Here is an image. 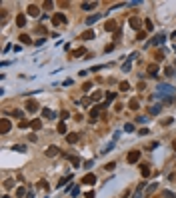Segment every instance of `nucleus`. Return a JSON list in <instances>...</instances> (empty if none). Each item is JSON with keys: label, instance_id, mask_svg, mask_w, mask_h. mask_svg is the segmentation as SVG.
<instances>
[{"label": "nucleus", "instance_id": "obj_1", "mask_svg": "<svg viewBox=\"0 0 176 198\" xmlns=\"http://www.w3.org/2000/svg\"><path fill=\"white\" fill-rule=\"evenodd\" d=\"M172 92H174V88H172V86H168V84L158 86V98H164V96H168V94H172Z\"/></svg>", "mask_w": 176, "mask_h": 198}, {"label": "nucleus", "instance_id": "obj_2", "mask_svg": "<svg viewBox=\"0 0 176 198\" xmlns=\"http://www.w3.org/2000/svg\"><path fill=\"white\" fill-rule=\"evenodd\" d=\"M10 128H12V122L8 118H2L0 120V134H8L10 132Z\"/></svg>", "mask_w": 176, "mask_h": 198}, {"label": "nucleus", "instance_id": "obj_3", "mask_svg": "<svg viewBox=\"0 0 176 198\" xmlns=\"http://www.w3.org/2000/svg\"><path fill=\"white\" fill-rule=\"evenodd\" d=\"M52 24H54V26H62V24H66V16L60 14V12H56V14L52 16Z\"/></svg>", "mask_w": 176, "mask_h": 198}, {"label": "nucleus", "instance_id": "obj_4", "mask_svg": "<svg viewBox=\"0 0 176 198\" xmlns=\"http://www.w3.org/2000/svg\"><path fill=\"white\" fill-rule=\"evenodd\" d=\"M100 110H102V104H98V106H94V108L90 110V122H96L98 114H100Z\"/></svg>", "mask_w": 176, "mask_h": 198}, {"label": "nucleus", "instance_id": "obj_5", "mask_svg": "<svg viewBox=\"0 0 176 198\" xmlns=\"http://www.w3.org/2000/svg\"><path fill=\"white\" fill-rule=\"evenodd\" d=\"M140 160V150H132V152H128V162L130 164H136Z\"/></svg>", "mask_w": 176, "mask_h": 198}, {"label": "nucleus", "instance_id": "obj_6", "mask_svg": "<svg viewBox=\"0 0 176 198\" xmlns=\"http://www.w3.org/2000/svg\"><path fill=\"white\" fill-rule=\"evenodd\" d=\"M144 188H146V184H144V182H140V184L136 186V190H134L132 198H142V194H144Z\"/></svg>", "mask_w": 176, "mask_h": 198}, {"label": "nucleus", "instance_id": "obj_7", "mask_svg": "<svg viewBox=\"0 0 176 198\" xmlns=\"http://www.w3.org/2000/svg\"><path fill=\"white\" fill-rule=\"evenodd\" d=\"M26 110H28L30 114H34V112L38 110V102H36V100H28V102H26Z\"/></svg>", "mask_w": 176, "mask_h": 198}, {"label": "nucleus", "instance_id": "obj_8", "mask_svg": "<svg viewBox=\"0 0 176 198\" xmlns=\"http://www.w3.org/2000/svg\"><path fill=\"white\" fill-rule=\"evenodd\" d=\"M78 140H80V134H78V132H70V134L66 136V142H68V144H76Z\"/></svg>", "mask_w": 176, "mask_h": 198}, {"label": "nucleus", "instance_id": "obj_9", "mask_svg": "<svg viewBox=\"0 0 176 198\" xmlns=\"http://www.w3.org/2000/svg\"><path fill=\"white\" fill-rule=\"evenodd\" d=\"M58 152H60V150H58V146H54V144L46 148V156H48V158H54V156H58Z\"/></svg>", "mask_w": 176, "mask_h": 198}, {"label": "nucleus", "instance_id": "obj_10", "mask_svg": "<svg viewBox=\"0 0 176 198\" xmlns=\"http://www.w3.org/2000/svg\"><path fill=\"white\" fill-rule=\"evenodd\" d=\"M104 30H108V32H118V26H116L114 20H108V22L104 24Z\"/></svg>", "mask_w": 176, "mask_h": 198}, {"label": "nucleus", "instance_id": "obj_11", "mask_svg": "<svg viewBox=\"0 0 176 198\" xmlns=\"http://www.w3.org/2000/svg\"><path fill=\"white\" fill-rule=\"evenodd\" d=\"M82 184H96V176L94 174H84L82 176Z\"/></svg>", "mask_w": 176, "mask_h": 198}, {"label": "nucleus", "instance_id": "obj_12", "mask_svg": "<svg viewBox=\"0 0 176 198\" xmlns=\"http://www.w3.org/2000/svg\"><path fill=\"white\" fill-rule=\"evenodd\" d=\"M28 14H30V16H40V8H38L36 4H30V6H28Z\"/></svg>", "mask_w": 176, "mask_h": 198}, {"label": "nucleus", "instance_id": "obj_13", "mask_svg": "<svg viewBox=\"0 0 176 198\" xmlns=\"http://www.w3.org/2000/svg\"><path fill=\"white\" fill-rule=\"evenodd\" d=\"M160 110H162V106H160V104H152V106L148 108V114H152V116H154V114H160Z\"/></svg>", "mask_w": 176, "mask_h": 198}, {"label": "nucleus", "instance_id": "obj_14", "mask_svg": "<svg viewBox=\"0 0 176 198\" xmlns=\"http://www.w3.org/2000/svg\"><path fill=\"white\" fill-rule=\"evenodd\" d=\"M164 40H166V36H164V34H156V36H154V40H152V44H154V46H158V44H164Z\"/></svg>", "mask_w": 176, "mask_h": 198}, {"label": "nucleus", "instance_id": "obj_15", "mask_svg": "<svg viewBox=\"0 0 176 198\" xmlns=\"http://www.w3.org/2000/svg\"><path fill=\"white\" fill-rule=\"evenodd\" d=\"M16 26H20V28L26 26V16H24V14H18V16H16Z\"/></svg>", "mask_w": 176, "mask_h": 198}, {"label": "nucleus", "instance_id": "obj_16", "mask_svg": "<svg viewBox=\"0 0 176 198\" xmlns=\"http://www.w3.org/2000/svg\"><path fill=\"white\" fill-rule=\"evenodd\" d=\"M84 54H86V48H78V50H74V52H72V56H74V58H86Z\"/></svg>", "mask_w": 176, "mask_h": 198}, {"label": "nucleus", "instance_id": "obj_17", "mask_svg": "<svg viewBox=\"0 0 176 198\" xmlns=\"http://www.w3.org/2000/svg\"><path fill=\"white\" fill-rule=\"evenodd\" d=\"M92 38H94V30H86L80 34V40H92Z\"/></svg>", "mask_w": 176, "mask_h": 198}, {"label": "nucleus", "instance_id": "obj_18", "mask_svg": "<svg viewBox=\"0 0 176 198\" xmlns=\"http://www.w3.org/2000/svg\"><path fill=\"white\" fill-rule=\"evenodd\" d=\"M128 106H130V110H138V108H140V102H138L136 98H132L130 102H128Z\"/></svg>", "mask_w": 176, "mask_h": 198}, {"label": "nucleus", "instance_id": "obj_19", "mask_svg": "<svg viewBox=\"0 0 176 198\" xmlns=\"http://www.w3.org/2000/svg\"><path fill=\"white\" fill-rule=\"evenodd\" d=\"M148 74H150V76H156V74H158V66H156V64H150V66H148Z\"/></svg>", "mask_w": 176, "mask_h": 198}, {"label": "nucleus", "instance_id": "obj_20", "mask_svg": "<svg viewBox=\"0 0 176 198\" xmlns=\"http://www.w3.org/2000/svg\"><path fill=\"white\" fill-rule=\"evenodd\" d=\"M30 128H32V130H40V128H42V120H32Z\"/></svg>", "mask_w": 176, "mask_h": 198}, {"label": "nucleus", "instance_id": "obj_21", "mask_svg": "<svg viewBox=\"0 0 176 198\" xmlns=\"http://www.w3.org/2000/svg\"><path fill=\"white\" fill-rule=\"evenodd\" d=\"M140 172H142V176H144V178H148V176H150V168H148L146 164H142V166H140Z\"/></svg>", "mask_w": 176, "mask_h": 198}, {"label": "nucleus", "instance_id": "obj_22", "mask_svg": "<svg viewBox=\"0 0 176 198\" xmlns=\"http://www.w3.org/2000/svg\"><path fill=\"white\" fill-rule=\"evenodd\" d=\"M82 8L84 10H94L96 8V2H82Z\"/></svg>", "mask_w": 176, "mask_h": 198}, {"label": "nucleus", "instance_id": "obj_23", "mask_svg": "<svg viewBox=\"0 0 176 198\" xmlns=\"http://www.w3.org/2000/svg\"><path fill=\"white\" fill-rule=\"evenodd\" d=\"M42 116H44V118H54L56 114H54L52 110H48V108H42Z\"/></svg>", "mask_w": 176, "mask_h": 198}, {"label": "nucleus", "instance_id": "obj_24", "mask_svg": "<svg viewBox=\"0 0 176 198\" xmlns=\"http://www.w3.org/2000/svg\"><path fill=\"white\" fill-rule=\"evenodd\" d=\"M156 188H158V184H150V186L146 188V192H144V196H150V194H152V192H154Z\"/></svg>", "mask_w": 176, "mask_h": 198}, {"label": "nucleus", "instance_id": "obj_25", "mask_svg": "<svg viewBox=\"0 0 176 198\" xmlns=\"http://www.w3.org/2000/svg\"><path fill=\"white\" fill-rule=\"evenodd\" d=\"M130 26H132V28H140V20H138L136 16H132V18H130Z\"/></svg>", "mask_w": 176, "mask_h": 198}, {"label": "nucleus", "instance_id": "obj_26", "mask_svg": "<svg viewBox=\"0 0 176 198\" xmlns=\"http://www.w3.org/2000/svg\"><path fill=\"white\" fill-rule=\"evenodd\" d=\"M66 158L70 160V162H72V164H74V166H76V168H78V166H80V160L76 158V156H70V154H66Z\"/></svg>", "mask_w": 176, "mask_h": 198}, {"label": "nucleus", "instance_id": "obj_27", "mask_svg": "<svg viewBox=\"0 0 176 198\" xmlns=\"http://www.w3.org/2000/svg\"><path fill=\"white\" fill-rule=\"evenodd\" d=\"M144 28H146L148 32H150V30L154 28V24H152V20H150V18H146V20H144Z\"/></svg>", "mask_w": 176, "mask_h": 198}, {"label": "nucleus", "instance_id": "obj_28", "mask_svg": "<svg viewBox=\"0 0 176 198\" xmlns=\"http://www.w3.org/2000/svg\"><path fill=\"white\" fill-rule=\"evenodd\" d=\"M120 90H122V92H128V90H130V84H128L126 80H124V82H120Z\"/></svg>", "mask_w": 176, "mask_h": 198}, {"label": "nucleus", "instance_id": "obj_29", "mask_svg": "<svg viewBox=\"0 0 176 198\" xmlns=\"http://www.w3.org/2000/svg\"><path fill=\"white\" fill-rule=\"evenodd\" d=\"M12 150H16V152H24V150H26V146H24V144H14V146H12Z\"/></svg>", "mask_w": 176, "mask_h": 198}, {"label": "nucleus", "instance_id": "obj_30", "mask_svg": "<svg viewBox=\"0 0 176 198\" xmlns=\"http://www.w3.org/2000/svg\"><path fill=\"white\" fill-rule=\"evenodd\" d=\"M26 194H28V192H26V190H24L22 186H20V188L16 190V196H18V198H24V196H26Z\"/></svg>", "mask_w": 176, "mask_h": 198}, {"label": "nucleus", "instance_id": "obj_31", "mask_svg": "<svg viewBox=\"0 0 176 198\" xmlns=\"http://www.w3.org/2000/svg\"><path fill=\"white\" fill-rule=\"evenodd\" d=\"M20 42H22V44H30V36H28V34H22V36H20Z\"/></svg>", "mask_w": 176, "mask_h": 198}, {"label": "nucleus", "instance_id": "obj_32", "mask_svg": "<svg viewBox=\"0 0 176 198\" xmlns=\"http://www.w3.org/2000/svg\"><path fill=\"white\" fill-rule=\"evenodd\" d=\"M58 132H60V134H66V124H64V122L58 124Z\"/></svg>", "mask_w": 176, "mask_h": 198}, {"label": "nucleus", "instance_id": "obj_33", "mask_svg": "<svg viewBox=\"0 0 176 198\" xmlns=\"http://www.w3.org/2000/svg\"><path fill=\"white\" fill-rule=\"evenodd\" d=\"M98 18H100L98 14H94V16H90V18H88V20H86V24H94V22H96Z\"/></svg>", "mask_w": 176, "mask_h": 198}, {"label": "nucleus", "instance_id": "obj_34", "mask_svg": "<svg viewBox=\"0 0 176 198\" xmlns=\"http://www.w3.org/2000/svg\"><path fill=\"white\" fill-rule=\"evenodd\" d=\"M30 124H32V122H28V120H20V124H18V126H20V128H28Z\"/></svg>", "mask_w": 176, "mask_h": 198}, {"label": "nucleus", "instance_id": "obj_35", "mask_svg": "<svg viewBox=\"0 0 176 198\" xmlns=\"http://www.w3.org/2000/svg\"><path fill=\"white\" fill-rule=\"evenodd\" d=\"M124 130H126V132H132V130H134V124H132V122L124 124Z\"/></svg>", "mask_w": 176, "mask_h": 198}, {"label": "nucleus", "instance_id": "obj_36", "mask_svg": "<svg viewBox=\"0 0 176 198\" xmlns=\"http://www.w3.org/2000/svg\"><path fill=\"white\" fill-rule=\"evenodd\" d=\"M104 168H106V170H114V168H116V162H108Z\"/></svg>", "mask_w": 176, "mask_h": 198}, {"label": "nucleus", "instance_id": "obj_37", "mask_svg": "<svg viewBox=\"0 0 176 198\" xmlns=\"http://www.w3.org/2000/svg\"><path fill=\"white\" fill-rule=\"evenodd\" d=\"M154 58H156L158 62H160V60H164V52H156V56H154Z\"/></svg>", "mask_w": 176, "mask_h": 198}, {"label": "nucleus", "instance_id": "obj_38", "mask_svg": "<svg viewBox=\"0 0 176 198\" xmlns=\"http://www.w3.org/2000/svg\"><path fill=\"white\" fill-rule=\"evenodd\" d=\"M100 98H102V92H94L92 94V100H100Z\"/></svg>", "mask_w": 176, "mask_h": 198}, {"label": "nucleus", "instance_id": "obj_39", "mask_svg": "<svg viewBox=\"0 0 176 198\" xmlns=\"http://www.w3.org/2000/svg\"><path fill=\"white\" fill-rule=\"evenodd\" d=\"M12 116H14V118H22V112H20V110H12Z\"/></svg>", "mask_w": 176, "mask_h": 198}, {"label": "nucleus", "instance_id": "obj_40", "mask_svg": "<svg viewBox=\"0 0 176 198\" xmlns=\"http://www.w3.org/2000/svg\"><path fill=\"white\" fill-rule=\"evenodd\" d=\"M12 186H14L12 180H6V182H4V188H12Z\"/></svg>", "mask_w": 176, "mask_h": 198}, {"label": "nucleus", "instance_id": "obj_41", "mask_svg": "<svg viewBox=\"0 0 176 198\" xmlns=\"http://www.w3.org/2000/svg\"><path fill=\"white\" fill-rule=\"evenodd\" d=\"M144 38H146V32H144V30L138 32V38H136V40H144Z\"/></svg>", "mask_w": 176, "mask_h": 198}, {"label": "nucleus", "instance_id": "obj_42", "mask_svg": "<svg viewBox=\"0 0 176 198\" xmlns=\"http://www.w3.org/2000/svg\"><path fill=\"white\" fill-rule=\"evenodd\" d=\"M146 120H148V118H146V116H138V118H136V122H140V124H144Z\"/></svg>", "mask_w": 176, "mask_h": 198}, {"label": "nucleus", "instance_id": "obj_43", "mask_svg": "<svg viewBox=\"0 0 176 198\" xmlns=\"http://www.w3.org/2000/svg\"><path fill=\"white\" fill-rule=\"evenodd\" d=\"M122 70H124V72H128V70H130V62H124V66H122Z\"/></svg>", "mask_w": 176, "mask_h": 198}, {"label": "nucleus", "instance_id": "obj_44", "mask_svg": "<svg viewBox=\"0 0 176 198\" xmlns=\"http://www.w3.org/2000/svg\"><path fill=\"white\" fill-rule=\"evenodd\" d=\"M166 74H168V76H174V70H172V68L168 66V68H166Z\"/></svg>", "mask_w": 176, "mask_h": 198}, {"label": "nucleus", "instance_id": "obj_45", "mask_svg": "<svg viewBox=\"0 0 176 198\" xmlns=\"http://www.w3.org/2000/svg\"><path fill=\"white\" fill-rule=\"evenodd\" d=\"M86 198H96V196H94V192H86Z\"/></svg>", "mask_w": 176, "mask_h": 198}, {"label": "nucleus", "instance_id": "obj_46", "mask_svg": "<svg viewBox=\"0 0 176 198\" xmlns=\"http://www.w3.org/2000/svg\"><path fill=\"white\" fill-rule=\"evenodd\" d=\"M174 152H176V142H174Z\"/></svg>", "mask_w": 176, "mask_h": 198}, {"label": "nucleus", "instance_id": "obj_47", "mask_svg": "<svg viewBox=\"0 0 176 198\" xmlns=\"http://www.w3.org/2000/svg\"><path fill=\"white\" fill-rule=\"evenodd\" d=\"M4 198H10V196H4Z\"/></svg>", "mask_w": 176, "mask_h": 198}]
</instances>
